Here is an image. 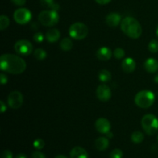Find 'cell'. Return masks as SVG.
<instances>
[{"mask_svg": "<svg viewBox=\"0 0 158 158\" xmlns=\"http://www.w3.org/2000/svg\"><path fill=\"white\" fill-rule=\"evenodd\" d=\"M98 77L100 81L102 82H108L111 80V74L106 69H102L99 72Z\"/></svg>", "mask_w": 158, "mask_h": 158, "instance_id": "obj_21", "label": "cell"}, {"mask_svg": "<svg viewBox=\"0 0 158 158\" xmlns=\"http://www.w3.org/2000/svg\"><path fill=\"white\" fill-rule=\"evenodd\" d=\"M97 97L101 101H107L111 97L110 89L106 85H100L97 89Z\"/></svg>", "mask_w": 158, "mask_h": 158, "instance_id": "obj_10", "label": "cell"}, {"mask_svg": "<svg viewBox=\"0 0 158 158\" xmlns=\"http://www.w3.org/2000/svg\"><path fill=\"white\" fill-rule=\"evenodd\" d=\"M96 129L100 134H106L108 132H110L111 128L110 123L108 120L105 118H100L96 121L95 123Z\"/></svg>", "mask_w": 158, "mask_h": 158, "instance_id": "obj_11", "label": "cell"}, {"mask_svg": "<svg viewBox=\"0 0 158 158\" xmlns=\"http://www.w3.org/2000/svg\"><path fill=\"white\" fill-rule=\"evenodd\" d=\"M40 4L45 8L58 11L60 9V5L55 2L54 0H40Z\"/></svg>", "mask_w": 158, "mask_h": 158, "instance_id": "obj_19", "label": "cell"}, {"mask_svg": "<svg viewBox=\"0 0 158 158\" xmlns=\"http://www.w3.org/2000/svg\"><path fill=\"white\" fill-rule=\"evenodd\" d=\"M69 33L74 40H83L88 35V28L84 23H75L69 27Z\"/></svg>", "mask_w": 158, "mask_h": 158, "instance_id": "obj_6", "label": "cell"}, {"mask_svg": "<svg viewBox=\"0 0 158 158\" xmlns=\"http://www.w3.org/2000/svg\"><path fill=\"white\" fill-rule=\"evenodd\" d=\"M156 32H157V35L158 36V26H157V31H156Z\"/></svg>", "mask_w": 158, "mask_h": 158, "instance_id": "obj_40", "label": "cell"}, {"mask_svg": "<svg viewBox=\"0 0 158 158\" xmlns=\"http://www.w3.org/2000/svg\"><path fill=\"white\" fill-rule=\"evenodd\" d=\"M12 157H13V154L9 150H5L1 154V158H12Z\"/></svg>", "mask_w": 158, "mask_h": 158, "instance_id": "obj_30", "label": "cell"}, {"mask_svg": "<svg viewBox=\"0 0 158 158\" xmlns=\"http://www.w3.org/2000/svg\"><path fill=\"white\" fill-rule=\"evenodd\" d=\"M34 56L37 60H43L46 57V51L42 49H36L34 51Z\"/></svg>", "mask_w": 158, "mask_h": 158, "instance_id": "obj_23", "label": "cell"}, {"mask_svg": "<svg viewBox=\"0 0 158 158\" xmlns=\"http://www.w3.org/2000/svg\"><path fill=\"white\" fill-rule=\"evenodd\" d=\"M154 81H155V83H158V74L157 76L155 77V78H154Z\"/></svg>", "mask_w": 158, "mask_h": 158, "instance_id": "obj_39", "label": "cell"}, {"mask_svg": "<svg viewBox=\"0 0 158 158\" xmlns=\"http://www.w3.org/2000/svg\"><path fill=\"white\" fill-rule=\"evenodd\" d=\"M2 70L12 74H20L25 71L26 63L23 59L13 54H3L0 57Z\"/></svg>", "mask_w": 158, "mask_h": 158, "instance_id": "obj_1", "label": "cell"}, {"mask_svg": "<svg viewBox=\"0 0 158 158\" xmlns=\"http://www.w3.org/2000/svg\"><path fill=\"white\" fill-rule=\"evenodd\" d=\"M60 19V16L57 11L45 10L43 11L39 15V21L41 24L45 26H53L57 24Z\"/></svg>", "mask_w": 158, "mask_h": 158, "instance_id": "obj_5", "label": "cell"}, {"mask_svg": "<svg viewBox=\"0 0 158 158\" xmlns=\"http://www.w3.org/2000/svg\"><path fill=\"white\" fill-rule=\"evenodd\" d=\"M33 39L36 43H42L44 40V36H43V34L42 32H36L34 35Z\"/></svg>", "mask_w": 158, "mask_h": 158, "instance_id": "obj_29", "label": "cell"}, {"mask_svg": "<svg viewBox=\"0 0 158 158\" xmlns=\"http://www.w3.org/2000/svg\"><path fill=\"white\" fill-rule=\"evenodd\" d=\"M123 151L120 149H114L112 152L110 153V158H122L123 157Z\"/></svg>", "mask_w": 158, "mask_h": 158, "instance_id": "obj_26", "label": "cell"}, {"mask_svg": "<svg viewBox=\"0 0 158 158\" xmlns=\"http://www.w3.org/2000/svg\"><path fill=\"white\" fill-rule=\"evenodd\" d=\"M71 158H88V153L81 147H75L70 151Z\"/></svg>", "mask_w": 158, "mask_h": 158, "instance_id": "obj_16", "label": "cell"}, {"mask_svg": "<svg viewBox=\"0 0 158 158\" xmlns=\"http://www.w3.org/2000/svg\"><path fill=\"white\" fill-rule=\"evenodd\" d=\"M0 80H1V83L2 85L6 84L7 83L8 80H7V77L5 75L4 73H1V77H0Z\"/></svg>", "mask_w": 158, "mask_h": 158, "instance_id": "obj_33", "label": "cell"}, {"mask_svg": "<svg viewBox=\"0 0 158 158\" xmlns=\"http://www.w3.org/2000/svg\"><path fill=\"white\" fill-rule=\"evenodd\" d=\"M15 21L20 25H24L29 23L32 19V13L26 8H20L16 9L13 14Z\"/></svg>", "mask_w": 158, "mask_h": 158, "instance_id": "obj_7", "label": "cell"}, {"mask_svg": "<svg viewBox=\"0 0 158 158\" xmlns=\"http://www.w3.org/2000/svg\"><path fill=\"white\" fill-rule=\"evenodd\" d=\"M45 143L42 139H36V140L34 141L33 146L35 149L37 150H41L44 148Z\"/></svg>", "mask_w": 158, "mask_h": 158, "instance_id": "obj_28", "label": "cell"}, {"mask_svg": "<svg viewBox=\"0 0 158 158\" xmlns=\"http://www.w3.org/2000/svg\"><path fill=\"white\" fill-rule=\"evenodd\" d=\"M55 158H67V157L64 155H58V156H56Z\"/></svg>", "mask_w": 158, "mask_h": 158, "instance_id": "obj_38", "label": "cell"}, {"mask_svg": "<svg viewBox=\"0 0 158 158\" xmlns=\"http://www.w3.org/2000/svg\"><path fill=\"white\" fill-rule=\"evenodd\" d=\"M15 6H23L26 3V0H11Z\"/></svg>", "mask_w": 158, "mask_h": 158, "instance_id": "obj_32", "label": "cell"}, {"mask_svg": "<svg viewBox=\"0 0 158 158\" xmlns=\"http://www.w3.org/2000/svg\"><path fill=\"white\" fill-rule=\"evenodd\" d=\"M97 58L102 61H107L112 56V51L110 49L106 46L100 47L97 52Z\"/></svg>", "mask_w": 158, "mask_h": 158, "instance_id": "obj_12", "label": "cell"}, {"mask_svg": "<svg viewBox=\"0 0 158 158\" xmlns=\"http://www.w3.org/2000/svg\"><path fill=\"white\" fill-rule=\"evenodd\" d=\"M114 56H115V58L119 59V60H120V59H122L123 56H124L125 51L123 50V49H121V48H117V49L114 50Z\"/></svg>", "mask_w": 158, "mask_h": 158, "instance_id": "obj_27", "label": "cell"}, {"mask_svg": "<svg viewBox=\"0 0 158 158\" xmlns=\"http://www.w3.org/2000/svg\"><path fill=\"white\" fill-rule=\"evenodd\" d=\"M95 1L100 5H106L109 3L111 0H95Z\"/></svg>", "mask_w": 158, "mask_h": 158, "instance_id": "obj_34", "label": "cell"}, {"mask_svg": "<svg viewBox=\"0 0 158 158\" xmlns=\"http://www.w3.org/2000/svg\"><path fill=\"white\" fill-rule=\"evenodd\" d=\"M148 49L151 52H158V41L156 40H151L148 44Z\"/></svg>", "mask_w": 158, "mask_h": 158, "instance_id": "obj_25", "label": "cell"}, {"mask_svg": "<svg viewBox=\"0 0 158 158\" xmlns=\"http://www.w3.org/2000/svg\"><path fill=\"white\" fill-rule=\"evenodd\" d=\"M120 28L123 33L132 39H137L141 35L142 27L139 22L133 17H126L120 24Z\"/></svg>", "mask_w": 158, "mask_h": 158, "instance_id": "obj_2", "label": "cell"}, {"mask_svg": "<svg viewBox=\"0 0 158 158\" xmlns=\"http://www.w3.org/2000/svg\"><path fill=\"white\" fill-rule=\"evenodd\" d=\"M143 129L148 135H153L158 131V119L153 114H146L141 120Z\"/></svg>", "mask_w": 158, "mask_h": 158, "instance_id": "obj_4", "label": "cell"}, {"mask_svg": "<svg viewBox=\"0 0 158 158\" xmlns=\"http://www.w3.org/2000/svg\"><path fill=\"white\" fill-rule=\"evenodd\" d=\"M32 158H46L44 154L40 151H34L32 154Z\"/></svg>", "mask_w": 158, "mask_h": 158, "instance_id": "obj_31", "label": "cell"}, {"mask_svg": "<svg viewBox=\"0 0 158 158\" xmlns=\"http://www.w3.org/2000/svg\"><path fill=\"white\" fill-rule=\"evenodd\" d=\"M155 100V96L150 90L140 91L135 96L134 101L135 103L140 108H148L151 106Z\"/></svg>", "mask_w": 158, "mask_h": 158, "instance_id": "obj_3", "label": "cell"}, {"mask_svg": "<svg viewBox=\"0 0 158 158\" xmlns=\"http://www.w3.org/2000/svg\"><path fill=\"white\" fill-rule=\"evenodd\" d=\"M23 96L19 91H12L8 97V104L12 109H18L23 105Z\"/></svg>", "mask_w": 158, "mask_h": 158, "instance_id": "obj_9", "label": "cell"}, {"mask_svg": "<svg viewBox=\"0 0 158 158\" xmlns=\"http://www.w3.org/2000/svg\"><path fill=\"white\" fill-rule=\"evenodd\" d=\"M15 51L21 56H29L32 51V45L29 41L26 40H19L14 46Z\"/></svg>", "mask_w": 158, "mask_h": 158, "instance_id": "obj_8", "label": "cell"}, {"mask_svg": "<svg viewBox=\"0 0 158 158\" xmlns=\"http://www.w3.org/2000/svg\"><path fill=\"white\" fill-rule=\"evenodd\" d=\"M73 42L70 39L64 38L60 42V48L64 51H69L73 47Z\"/></svg>", "mask_w": 158, "mask_h": 158, "instance_id": "obj_20", "label": "cell"}, {"mask_svg": "<svg viewBox=\"0 0 158 158\" xmlns=\"http://www.w3.org/2000/svg\"><path fill=\"white\" fill-rule=\"evenodd\" d=\"M144 139V136H143V133L140 132V131H135L131 135V140L134 142V143H140Z\"/></svg>", "mask_w": 158, "mask_h": 158, "instance_id": "obj_22", "label": "cell"}, {"mask_svg": "<svg viewBox=\"0 0 158 158\" xmlns=\"http://www.w3.org/2000/svg\"><path fill=\"white\" fill-rule=\"evenodd\" d=\"M15 158H27V157H26V156L25 155V154H18V155H17Z\"/></svg>", "mask_w": 158, "mask_h": 158, "instance_id": "obj_36", "label": "cell"}, {"mask_svg": "<svg viewBox=\"0 0 158 158\" xmlns=\"http://www.w3.org/2000/svg\"><path fill=\"white\" fill-rule=\"evenodd\" d=\"M122 69L127 73L134 72L136 68V63L132 58H127L122 62Z\"/></svg>", "mask_w": 158, "mask_h": 158, "instance_id": "obj_14", "label": "cell"}, {"mask_svg": "<svg viewBox=\"0 0 158 158\" xmlns=\"http://www.w3.org/2000/svg\"><path fill=\"white\" fill-rule=\"evenodd\" d=\"M46 38L49 43H55L60 38V32L56 29H49L46 32Z\"/></svg>", "mask_w": 158, "mask_h": 158, "instance_id": "obj_17", "label": "cell"}, {"mask_svg": "<svg viewBox=\"0 0 158 158\" xmlns=\"http://www.w3.org/2000/svg\"><path fill=\"white\" fill-rule=\"evenodd\" d=\"M121 21V16L120 14L116 13V12H112L110 13L106 18V24L111 27H116L119 25V23Z\"/></svg>", "mask_w": 158, "mask_h": 158, "instance_id": "obj_13", "label": "cell"}, {"mask_svg": "<svg viewBox=\"0 0 158 158\" xmlns=\"http://www.w3.org/2000/svg\"><path fill=\"white\" fill-rule=\"evenodd\" d=\"M0 104H1V112L4 113L6 110V106L5 105V103H3V101L0 102Z\"/></svg>", "mask_w": 158, "mask_h": 158, "instance_id": "obj_35", "label": "cell"}, {"mask_svg": "<svg viewBox=\"0 0 158 158\" xmlns=\"http://www.w3.org/2000/svg\"><path fill=\"white\" fill-rule=\"evenodd\" d=\"M145 69L148 73H154L158 70V61L154 58H149L145 61Z\"/></svg>", "mask_w": 158, "mask_h": 158, "instance_id": "obj_15", "label": "cell"}, {"mask_svg": "<svg viewBox=\"0 0 158 158\" xmlns=\"http://www.w3.org/2000/svg\"><path fill=\"white\" fill-rule=\"evenodd\" d=\"M9 19L6 15H1L0 16V29L4 30L5 29L9 26Z\"/></svg>", "mask_w": 158, "mask_h": 158, "instance_id": "obj_24", "label": "cell"}, {"mask_svg": "<svg viewBox=\"0 0 158 158\" xmlns=\"http://www.w3.org/2000/svg\"><path fill=\"white\" fill-rule=\"evenodd\" d=\"M106 136H107L108 137H111V138H112V137H113V134H112V133H110V132H108L107 134H106Z\"/></svg>", "mask_w": 158, "mask_h": 158, "instance_id": "obj_37", "label": "cell"}, {"mask_svg": "<svg viewBox=\"0 0 158 158\" xmlns=\"http://www.w3.org/2000/svg\"><path fill=\"white\" fill-rule=\"evenodd\" d=\"M95 147L98 151H105L109 147V140L106 137H99L96 140Z\"/></svg>", "mask_w": 158, "mask_h": 158, "instance_id": "obj_18", "label": "cell"}]
</instances>
